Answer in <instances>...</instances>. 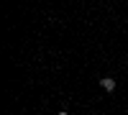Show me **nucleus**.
Masks as SVG:
<instances>
[{
  "label": "nucleus",
  "instance_id": "1",
  "mask_svg": "<svg viewBox=\"0 0 128 115\" xmlns=\"http://www.w3.org/2000/svg\"><path fill=\"white\" fill-rule=\"evenodd\" d=\"M100 87H102L105 92H113V90H115V79H113V77H102V79H100Z\"/></svg>",
  "mask_w": 128,
  "mask_h": 115
},
{
  "label": "nucleus",
  "instance_id": "2",
  "mask_svg": "<svg viewBox=\"0 0 128 115\" xmlns=\"http://www.w3.org/2000/svg\"><path fill=\"white\" fill-rule=\"evenodd\" d=\"M56 115H67V113H64V110H62V113H56Z\"/></svg>",
  "mask_w": 128,
  "mask_h": 115
}]
</instances>
